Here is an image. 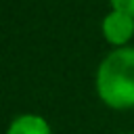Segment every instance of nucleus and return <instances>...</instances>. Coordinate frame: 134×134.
<instances>
[{
    "instance_id": "obj_1",
    "label": "nucleus",
    "mask_w": 134,
    "mask_h": 134,
    "mask_svg": "<svg viewBox=\"0 0 134 134\" xmlns=\"http://www.w3.org/2000/svg\"><path fill=\"white\" fill-rule=\"evenodd\" d=\"M98 98L111 109L134 107V46L113 48L94 75Z\"/></svg>"
},
{
    "instance_id": "obj_2",
    "label": "nucleus",
    "mask_w": 134,
    "mask_h": 134,
    "mask_svg": "<svg viewBox=\"0 0 134 134\" xmlns=\"http://www.w3.org/2000/svg\"><path fill=\"white\" fill-rule=\"evenodd\" d=\"M100 31L113 48H124L134 38V17L124 10L111 8L100 21Z\"/></svg>"
},
{
    "instance_id": "obj_3",
    "label": "nucleus",
    "mask_w": 134,
    "mask_h": 134,
    "mask_svg": "<svg viewBox=\"0 0 134 134\" xmlns=\"http://www.w3.org/2000/svg\"><path fill=\"white\" fill-rule=\"evenodd\" d=\"M6 134H52V130L46 117L38 113H23L8 124Z\"/></svg>"
},
{
    "instance_id": "obj_4",
    "label": "nucleus",
    "mask_w": 134,
    "mask_h": 134,
    "mask_svg": "<svg viewBox=\"0 0 134 134\" xmlns=\"http://www.w3.org/2000/svg\"><path fill=\"white\" fill-rule=\"evenodd\" d=\"M109 2H111V8L124 10V13L134 17V0H109Z\"/></svg>"
},
{
    "instance_id": "obj_5",
    "label": "nucleus",
    "mask_w": 134,
    "mask_h": 134,
    "mask_svg": "<svg viewBox=\"0 0 134 134\" xmlns=\"http://www.w3.org/2000/svg\"><path fill=\"white\" fill-rule=\"evenodd\" d=\"M119 134H128V132H119Z\"/></svg>"
}]
</instances>
